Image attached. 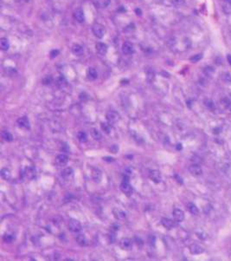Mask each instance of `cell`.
<instances>
[{
    "instance_id": "d6a6232c",
    "label": "cell",
    "mask_w": 231,
    "mask_h": 261,
    "mask_svg": "<svg viewBox=\"0 0 231 261\" xmlns=\"http://www.w3.org/2000/svg\"><path fill=\"white\" fill-rule=\"evenodd\" d=\"M221 103H222V104L224 106L225 108H229V107H230L231 101L229 97H223V98H222V99H221Z\"/></svg>"
},
{
    "instance_id": "d4e9b609",
    "label": "cell",
    "mask_w": 231,
    "mask_h": 261,
    "mask_svg": "<svg viewBox=\"0 0 231 261\" xmlns=\"http://www.w3.org/2000/svg\"><path fill=\"white\" fill-rule=\"evenodd\" d=\"M0 175H1V177L5 180V181H8L11 179L12 177V174H11V171L8 169V168H3L0 172Z\"/></svg>"
},
{
    "instance_id": "f1b7e54d",
    "label": "cell",
    "mask_w": 231,
    "mask_h": 261,
    "mask_svg": "<svg viewBox=\"0 0 231 261\" xmlns=\"http://www.w3.org/2000/svg\"><path fill=\"white\" fill-rule=\"evenodd\" d=\"M101 129L103 130L104 132L106 134H110L111 132V124L109 122H101Z\"/></svg>"
},
{
    "instance_id": "6da1fadb",
    "label": "cell",
    "mask_w": 231,
    "mask_h": 261,
    "mask_svg": "<svg viewBox=\"0 0 231 261\" xmlns=\"http://www.w3.org/2000/svg\"><path fill=\"white\" fill-rule=\"evenodd\" d=\"M92 31H93L94 35L98 38H102L105 35V32H106L103 25L100 24H94L92 27Z\"/></svg>"
},
{
    "instance_id": "74e56055",
    "label": "cell",
    "mask_w": 231,
    "mask_h": 261,
    "mask_svg": "<svg viewBox=\"0 0 231 261\" xmlns=\"http://www.w3.org/2000/svg\"><path fill=\"white\" fill-rule=\"evenodd\" d=\"M57 84H58V86H60V87H63V86H65V85L67 84V81L65 80L64 77L61 76V77H59L58 80H57Z\"/></svg>"
},
{
    "instance_id": "277c9868",
    "label": "cell",
    "mask_w": 231,
    "mask_h": 261,
    "mask_svg": "<svg viewBox=\"0 0 231 261\" xmlns=\"http://www.w3.org/2000/svg\"><path fill=\"white\" fill-rule=\"evenodd\" d=\"M37 175V171L33 167H27L24 171V176L28 180H33Z\"/></svg>"
},
{
    "instance_id": "60d3db41",
    "label": "cell",
    "mask_w": 231,
    "mask_h": 261,
    "mask_svg": "<svg viewBox=\"0 0 231 261\" xmlns=\"http://www.w3.org/2000/svg\"><path fill=\"white\" fill-rule=\"evenodd\" d=\"M171 2H172V4H173L174 5L179 6L183 5L184 4L185 0H171Z\"/></svg>"
},
{
    "instance_id": "ee69618b",
    "label": "cell",
    "mask_w": 231,
    "mask_h": 261,
    "mask_svg": "<svg viewBox=\"0 0 231 261\" xmlns=\"http://www.w3.org/2000/svg\"><path fill=\"white\" fill-rule=\"evenodd\" d=\"M111 229H112V231H113V232H117V231L120 230V225H119L118 224L112 225V226H111Z\"/></svg>"
},
{
    "instance_id": "b9f144b4",
    "label": "cell",
    "mask_w": 231,
    "mask_h": 261,
    "mask_svg": "<svg viewBox=\"0 0 231 261\" xmlns=\"http://www.w3.org/2000/svg\"><path fill=\"white\" fill-rule=\"evenodd\" d=\"M148 243L150 246H154L155 245V237L154 236H149L148 238Z\"/></svg>"
},
{
    "instance_id": "ffe728a7",
    "label": "cell",
    "mask_w": 231,
    "mask_h": 261,
    "mask_svg": "<svg viewBox=\"0 0 231 261\" xmlns=\"http://www.w3.org/2000/svg\"><path fill=\"white\" fill-rule=\"evenodd\" d=\"M223 11L226 15L231 14V0H223Z\"/></svg>"
},
{
    "instance_id": "9a60e30c",
    "label": "cell",
    "mask_w": 231,
    "mask_h": 261,
    "mask_svg": "<svg viewBox=\"0 0 231 261\" xmlns=\"http://www.w3.org/2000/svg\"><path fill=\"white\" fill-rule=\"evenodd\" d=\"M161 224L163 225V226L165 227L166 229H171L175 226V222L170 219L169 218H163L161 219Z\"/></svg>"
},
{
    "instance_id": "83f0119b",
    "label": "cell",
    "mask_w": 231,
    "mask_h": 261,
    "mask_svg": "<svg viewBox=\"0 0 231 261\" xmlns=\"http://www.w3.org/2000/svg\"><path fill=\"white\" fill-rule=\"evenodd\" d=\"M92 176H93V179L95 182H100V181L101 180V173L97 169H94L93 171Z\"/></svg>"
},
{
    "instance_id": "836d02e7",
    "label": "cell",
    "mask_w": 231,
    "mask_h": 261,
    "mask_svg": "<svg viewBox=\"0 0 231 261\" xmlns=\"http://www.w3.org/2000/svg\"><path fill=\"white\" fill-rule=\"evenodd\" d=\"M222 78H223L224 83H228V84H231V74H229V73H223Z\"/></svg>"
},
{
    "instance_id": "5bb4252c",
    "label": "cell",
    "mask_w": 231,
    "mask_h": 261,
    "mask_svg": "<svg viewBox=\"0 0 231 261\" xmlns=\"http://www.w3.org/2000/svg\"><path fill=\"white\" fill-rule=\"evenodd\" d=\"M18 124L20 127H23V128H25V129H29L31 126H30V121H29V119L26 117V116H23V117H20L18 120Z\"/></svg>"
},
{
    "instance_id": "1f68e13d",
    "label": "cell",
    "mask_w": 231,
    "mask_h": 261,
    "mask_svg": "<svg viewBox=\"0 0 231 261\" xmlns=\"http://www.w3.org/2000/svg\"><path fill=\"white\" fill-rule=\"evenodd\" d=\"M214 72H215V69H214V68L211 66L205 67L204 69H203V73H204V75L207 76H212Z\"/></svg>"
},
{
    "instance_id": "30bf717a",
    "label": "cell",
    "mask_w": 231,
    "mask_h": 261,
    "mask_svg": "<svg viewBox=\"0 0 231 261\" xmlns=\"http://www.w3.org/2000/svg\"><path fill=\"white\" fill-rule=\"evenodd\" d=\"M113 214H114V218L116 219H119V220H123L127 218L126 212H124L123 210L120 209V208H114L113 209Z\"/></svg>"
},
{
    "instance_id": "d590c367",
    "label": "cell",
    "mask_w": 231,
    "mask_h": 261,
    "mask_svg": "<svg viewBox=\"0 0 231 261\" xmlns=\"http://www.w3.org/2000/svg\"><path fill=\"white\" fill-rule=\"evenodd\" d=\"M53 82V78L50 76H46L43 79V83L44 85H50Z\"/></svg>"
},
{
    "instance_id": "7bdbcfd3",
    "label": "cell",
    "mask_w": 231,
    "mask_h": 261,
    "mask_svg": "<svg viewBox=\"0 0 231 261\" xmlns=\"http://www.w3.org/2000/svg\"><path fill=\"white\" fill-rule=\"evenodd\" d=\"M110 151L114 153V154H116L117 152L119 151V147L117 145H113L110 147Z\"/></svg>"
},
{
    "instance_id": "e575fe53",
    "label": "cell",
    "mask_w": 231,
    "mask_h": 261,
    "mask_svg": "<svg viewBox=\"0 0 231 261\" xmlns=\"http://www.w3.org/2000/svg\"><path fill=\"white\" fill-rule=\"evenodd\" d=\"M146 76H147V80L149 82H152L154 79V76H155V73H154V70L153 69H148L146 71Z\"/></svg>"
},
{
    "instance_id": "52a82bcc",
    "label": "cell",
    "mask_w": 231,
    "mask_h": 261,
    "mask_svg": "<svg viewBox=\"0 0 231 261\" xmlns=\"http://www.w3.org/2000/svg\"><path fill=\"white\" fill-rule=\"evenodd\" d=\"M120 246L123 250L129 251L133 247V241L128 239V238H123L120 241Z\"/></svg>"
},
{
    "instance_id": "ba28073f",
    "label": "cell",
    "mask_w": 231,
    "mask_h": 261,
    "mask_svg": "<svg viewBox=\"0 0 231 261\" xmlns=\"http://www.w3.org/2000/svg\"><path fill=\"white\" fill-rule=\"evenodd\" d=\"M120 190L122 191V193H124V194H127L128 196L131 195L132 193H133V187H132L128 182H122L121 184H120Z\"/></svg>"
},
{
    "instance_id": "7402d4cb",
    "label": "cell",
    "mask_w": 231,
    "mask_h": 261,
    "mask_svg": "<svg viewBox=\"0 0 231 261\" xmlns=\"http://www.w3.org/2000/svg\"><path fill=\"white\" fill-rule=\"evenodd\" d=\"M73 175H74V171L71 168H65V169L61 172V175H62V177H63L64 179H67V180L70 179V178H72Z\"/></svg>"
},
{
    "instance_id": "4316f807",
    "label": "cell",
    "mask_w": 231,
    "mask_h": 261,
    "mask_svg": "<svg viewBox=\"0 0 231 261\" xmlns=\"http://www.w3.org/2000/svg\"><path fill=\"white\" fill-rule=\"evenodd\" d=\"M91 135L92 137L94 140H97V141H100L101 139V132H99L97 128H92L91 129Z\"/></svg>"
},
{
    "instance_id": "c3c4849f",
    "label": "cell",
    "mask_w": 231,
    "mask_h": 261,
    "mask_svg": "<svg viewBox=\"0 0 231 261\" xmlns=\"http://www.w3.org/2000/svg\"><path fill=\"white\" fill-rule=\"evenodd\" d=\"M132 173H133V170L130 169V168H127V169L125 170V175H126L130 176L132 175Z\"/></svg>"
},
{
    "instance_id": "f546056e",
    "label": "cell",
    "mask_w": 231,
    "mask_h": 261,
    "mask_svg": "<svg viewBox=\"0 0 231 261\" xmlns=\"http://www.w3.org/2000/svg\"><path fill=\"white\" fill-rule=\"evenodd\" d=\"M77 138L79 140V141L81 142H86L87 141V135L85 132L83 131H80L77 133Z\"/></svg>"
},
{
    "instance_id": "e0dca14e",
    "label": "cell",
    "mask_w": 231,
    "mask_h": 261,
    "mask_svg": "<svg viewBox=\"0 0 231 261\" xmlns=\"http://www.w3.org/2000/svg\"><path fill=\"white\" fill-rule=\"evenodd\" d=\"M190 252L192 254H200V253H203L204 252V249L196 244H193L190 246Z\"/></svg>"
},
{
    "instance_id": "4fadbf2b",
    "label": "cell",
    "mask_w": 231,
    "mask_h": 261,
    "mask_svg": "<svg viewBox=\"0 0 231 261\" xmlns=\"http://www.w3.org/2000/svg\"><path fill=\"white\" fill-rule=\"evenodd\" d=\"M172 215H173L174 219H175L176 221H177V222H181V221L183 220V219H184V212H183L182 210L177 209V208L173 210Z\"/></svg>"
},
{
    "instance_id": "816d5d0a",
    "label": "cell",
    "mask_w": 231,
    "mask_h": 261,
    "mask_svg": "<svg viewBox=\"0 0 231 261\" xmlns=\"http://www.w3.org/2000/svg\"><path fill=\"white\" fill-rule=\"evenodd\" d=\"M227 58H228V61H229V64H230V65H231V55H228Z\"/></svg>"
},
{
    "instance_id": "cb8c5ba5",
    "label": "cell",
    "mask_w": 231,
    "mask_h": 261,
    "mask_svg": "<svg viewBox=\"0 0 231 261\" xmlns=\"http://www.w3.org/2000/svg\"><path fill=\"white\" fill-rule=\"evenodd\" d=\"M187 208H188L189 212L192 213V214H194V215H197L199 213V210H198L197 206H196L195 204H193V203H191V202L188 203Z\"/></svg>"
},
{
    "instance_id": "8fae6325",
    "label": "cell",
    "mask_w": 231,
    "mask_h": 261,
    "mask_svg": "<svg viewBox=\"0 0 231 261\" xmlns=\"http://www.w3.org/2000/svg\"><path fill=\"white\" fill-rule=\"evenodd\" d=\"M74 18L79 23H83L85 21V15L81 9H76L74 12Z\"/></svg>"
},
{
    "instance_id": "7dc6e473",
    "label": "cell",
    "mask_w": 231,
    "mask_h": 261,
    "mask_svg": "<svg viewBox=\"0 0 231 261\" xmlns=\"http://www.w3.org/2000/svg\"><path fill=\"white\" fill-rule=\"evenodd\" d=\"M103 160L104 161H109V162H111V161H114V159L113 157H108V156H105V157H103Z\"/></svg>"
},
{
    "instance_id": "681fc988",
    "label": "cell",
    "mask_w": 231,
    "mask_h": 261,
    "mask_svg": "<svg viewBox=\"0 0 231 261\" xmlns=\"http://www.w3.org/2000/svg\"><path fill=\"white\" fill-rule=\"evenodd\" d=\"M182 144H180V143H178V144H177V147H176V148H177V150H181V149H182Z\"/></svg>"
},
{
    "instance_id": "f5cc1de1",
    "label": "cell",
    "mask_w": 231,
    "mask_h": 261,
    "mask_svg": "<svg viewBox=\"0 0 231 261\" xmlns=\"http://www.w3.org/2000/svg\"><path fill=\"white\" fill-rule=\"evenodd\" d=\"M230 112H231V108H230Z\"/></svg>"
},
{
    "instance_id": "3957f363",
    "label": "cell",
    "mask_w": 231,
    "mask_h": 261,
    "mask_svg": "<svg viewBox=\"0 0 231 261\" xmlns=\"http://www.w3.org/2000/svg\"><path fill=\"white\" fill-rule=\"evenodd\" d=\"M68 228L73 232H79L81 230V225L78 220L72 219L68 222Z\"/></svg>"
},
{
    "instance_id": "f6af8a7d",
    "label": "cell",
    "mask_w": 231,
    "mask_h": 261,
    "mask_svg": "<svg viewBox=\"0 0 231 261\" xmlns=\"http://www.w3.org/2000/svg\"><path fill=\"white\" fill-rule=\"evenodd\" d=\"M135 241L137 242V245H138V246H139V245H140V246H142L143 243H144L143 242V240H142L140 238H138V237H135Z\"/></svg>"
},
{
    "instance_id": "ab89813d",
    "label": "cell",
    "mask_w": 231,
    "mask_h": 261,
    "mask_svg": "<svg viewBox=\"0 0 231 261\" xmlns=\"http://www.w3.org/2000/svg\"><path fill=\"white\" fill-rule=\"evenodd\" d=\"M3 239H4V241L6 243L12 242V240H13V237L12 236V235H10V234H6V235H5Z\"/></svg>"
},
{
    "instance_id": "bcb514c9",
    "label": "cell",
    "mask_w": 231,
    "mask_h": 261,
    "mask_svg": "<svg viewBox=\"0 0 231 261\" xmlns=\"http://www.w3.org/2000/svg\"><path fill=\"white\" fill-rule=\"evenodd\" d=\"M174 177H175V179L177 180V181L178 182L179 184H183V179L180 177V176L178 175H176Z\"/></svg>"
},
{
    "instance_id": "f907efd6",
    "label": "cell",
    "mask_w": 231,
    "mask_h": 261,
    "mask_svg": "<svg viewBox=\"0 0 231 261\" xmlns=\"http://www.w3.org/2000/svg\"><path fill=\"white\" fill-rule=\"evenodd\" d=\"M135 12L137 13V15H141V14H142V12H141V10H140V9H136V10H135Z\"/></svg>"
},
{
    "instance_id": "ac0fdd59",
    "label": "cell",
    "mask_w": 231,
    "mask_h": 261,
    "mask_svg": "<svg viewBox=\"0 0 231 261\" xmlns=\"http://www.w3.org/2000/svg\"><path fill=\"white\" fill-rule=\"evenodd\" d=\"M87 78L91 81H94L98 77V72L97 70L94 68H89L87 71Z\"/></svg>"
},
{
    "instance_id": "8d00e7d4",
    "label": "cell",
    "mask_w": 231,
    "mask_h": 261,
    "mask_svg": "<svg viewBox=\"0 0 231 261\" xmlns=\"http://www.w3.org/2000/svg\"><path fill=\"white\" fill-rule=\"evenodd\" d=\"M202 57H203V55L202 54L195 55L192 57H190V62H192V63H197V62H199V61L202 59Z\"/></svg>"
},
{
    "instance_id": "9c48e42d",
    "label": "cell",
    "mask_w": 231,
    "mask_h": 261,
    "mask_svg": "<svg viewBox=\"0 0 231 261\" xmlns=\"http://www.w3.org/2000/svg\"><path fill=\"white\" fill-rule=\"evenodd\" d=\"M68 162V157L66 154H59L55 158V163L60 167L66 166Z\"/></svg>"
},
{
    "instance_id": "7a4b0ae2",
    "label": "cell",
    "mask_w": 231,
    "mask_h": 261,
    "mask_svg": "<svg viewBox=\"0 0 231 261\" xmlns=\"http://www.w3.org/2000/svg\"><path fill=\"white\" fill-rule=\"evenodd\" d=\"M106 118L107 120V122H109L110 124H114L116 122H118L120 120V115L115 112V111H109L107 113Z\"/></svg>"
},
{
    "instance_id": "484cf974",
    "label": "cell",
    "mask_w": 231,
    "mask_h": 261,
    "mask_svg": "<svg viewBox=\"0 0 231 261\" xmlns=\"http://www.w3.org/2000/svg\"><path fill=\"white\" fill-rule=\"evenodd\" d=\"M1 136H2V138L5 140V141H7V142H11V141H13L12 134L10 133V132H8V131H3L2 134H1Z\"/></svg>"
},
{
    "instance_id": "5b68a950",
    "label": "cell",
    "mask_w": 231,
    "mask_h": 261,
    "mask_svg": "<svg viewBox=\"0 0 231 261\" xmlns=\"http://www.w3.org/2000/svg\"><path fill=\"white\" fill-rule=\"evenodd\" d=\"M122 52L125 55H131L134 52V44L130 42H125L122 45Z\"/></svg>"
},
{
    "instance_id": "8992f818",
    "label": "cell",
    "mask_w": 231,
    "mask_h": 261,
    "mask_svg": "<svg viewBox=\"0 0 231 261\" xmlns=\"http://www.w3.org/2000/svg\"><path fill=\"white\" fill-rule=\"evenodd\" d=\"M149 177L152 181L155 183H160L162 181V175L161 173L158 170H152L149 174Z\"/></svg>"
},
{
    "instance_id": "4dcf8cb0",
    "label": "cell",
    "mask_w": 231,
    "mask_h": 261,
    "mask_svg": "<svg viewBox=\"0 0 231 261\" xmlns=\"http://www.w3.org/2000/svg\"><path fill=\"white\" fill-rule=\"evenodd\" d=\"M203 104L206 107L207 109H215V103L213 102L211 99H205L203 101Z\"/></svg>"
},
{
    "instance_id": "603a6c76",
    "label": "cell",
    "mask_w": 231,
    "mask_h": 261,
    "mask_svg": "<svg viewBox=\"0 0 231 261\" xmlns=\"http://www.w3.org/2000/svg\"><path fill=\"white\" fill-rule=\"evenodd\" d=\"M75 241L81 246H85L87 245V239H86V237L83 234H79V235L75 237Z\"/></svg>"
},
{
    "instance_id": "d6986e66",
    "label": "cell",
    "mask_w": 231,
    "mask_h": 261,
    "mask_svg": "<svg viewBox=\"0 0 231 261\" xmlns=\"http://www.w3.org/2000/svg\"><path fill=\"white\" fill-rule=\"evenodd\" d=\"M71 50H72V53L74 56H81L83 54V52H84V49L82 48V46H81L80 44H74L72 46Z\"/></svg>"
},
{
    "instance_id": "44dd1931",
    "label": "cell",
    "mask_w": 231,
    "mask_h": 261,
    "mask_svg": "<svg viewBox=\"0 0 231 261\" xmlns=\"http://www.w3.org/2000/svg\"><path fill=\"white\" fill-rule=\"evenodd\" d=\"M0 48L2 50L6 51L10 48V42L8 41V39L5 37H2L0 39Z\"/></svg>"
},
{
    "instance_id": "2e32d148",
    "label": "cell",
    "mask_w": 231,
    "mask_h": 261,
    "mask_svg": "<svg viewBox=\"0 0 231 261\" xmlns=\"http://www.w3.org/2000/svg\"><path fill=\"white\" fill-rule=\"evenodd\" d=\"M95 49L100 55H105L107 51V45L104 42H98L95 45Z\"/></svg>"
},
{
    "instance_id": "7c38bea8",
    "label": "cell",
    "mask_w": 231,
    "mask_h": 261,
    "mask_svg": "<svg viewBox=\"0 0 231 261\" xmlns=\"http://www.w3.org/2000/svg\"><path fill=\"white\" fill-rule=\"evenodd\" d=\"M189 171L190 173L194 176H199L203 174V170L201 168L200 166H198L197 164H194L190 166L189 168Z\"/></svg>"
},
{
    "instance_id": "f35d334b",
    "label": "cell",
    "mask_w": 231,
    "mask_h": 261,
    "mask_svg": "<svg viewBox=\"0 0 231 261\" xmlns=\"http://www.w3.org/2000/svg\"><path fill=\"white\" fill-rule=\"evenodd\" d=\"M59 53H60V51H59L58 49H52V50L50 51V53H49V56H50L51 58H55V57H56V56L59 55Z\"/></svg>"
}]
</instances>
